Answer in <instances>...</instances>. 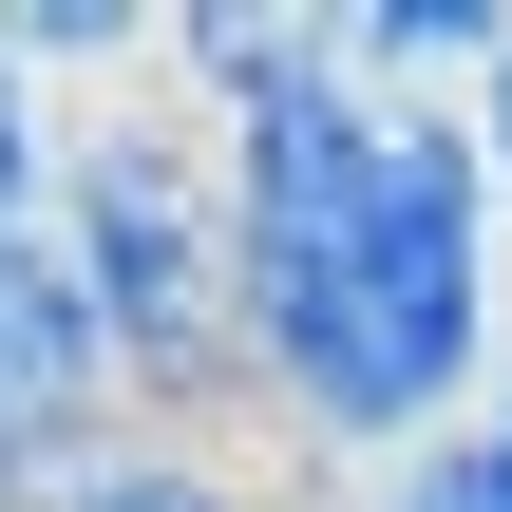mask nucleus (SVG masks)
Segmentation results:
<instances>
[{
  "instance_id": "4",
  "label": "nucleus",
  "mask_w": 512,
  "mask_h": 512,
  "mask_svg": "<svg viewBox=\"0 0 512 512\" xmlns=\"http://www.w3.org/2000/svg\"><path fill=\"white\" fill-rule=\"evenodd\" d=\"M323 19H342V76L380 114H475L512 57V0H323Z\"/></svg>"
},
{
  "instance_id": "2",
  "label": "nucleus",
  "mask_w": 512,
  "mask_h": 512,
  "mask_svg": "<svg viewBox=\"0 0 512 512\" xmlns=\"http://www.w3.org/2000/svg\"><path fill=\"white\" fill-rule=\"evenodd\" d=\"M57 247H76V285H95L114 380H133V418H152V437L247 418V323H228V171H209V133H171V114H95V133L57 152Z\"/></svg>"
},
{
  "instance_id": "5",
  "label": "nucleus",
  "mask_w": 512,
  "mask_h": 512,
  "mask_svg": "<svg viewBox=\"0 0 512 512\" xmlns=\"http://www.w3.org/2000/svg\"><path fill=\"white\" fill-rule=\"evenodd\" d=\"M0 57L19 76H171V0H19Z\"/></svg>"
},
{
  "instance_id": "10",
  "label": "nucleus",
  "mask_w": 512,
  "mask_h": 512,
  "mask_svg": "<svg viewBox=\"0 0 512 512\" xmlns=\"http://www.w3.org/2000/svg\"><path fill=\"white\" fill-rule=\"evenodd\" d=\"M475 437H494V494H512V361H494V399H475Z\"/></svg>"
},
{
  "instance_id": "11",
  "label": "nucleus",
  "mask_w": 512,
  "mask_h": 512,
  "mask_svg": "<svg viewBox=\"0 0 512 512\" xmlns=\"http://www.w3.org/2000/svg\"><path fill=\"white\" fill-rule=\"evenodd\" d=\"M304 512H323V494H304Z\"/></svg>"
},
{
  "instance_id": "1",
  "label": "nucleus",
  "mask_w": 512,
  "mask_h": 512,
  "mask_svg": "<svg viewBox=\"0 0 512 512\" xmlns=\"http://www.w3.org/2000/svg\"><path fill=\"white\" fill-rule=\"evenodd\" d=\"M209 171H228V323H247V418L304 456V475H399L437 456L512 361V228H494V152L475 114H380L342 76V19H323V76L209 114Z\"/></svg>"
},
{
  "instance_id": "9",
  "label": "nucleus",
  "mask_w": 512,
  "mask_h": 512,
  "mask_svg": "<svg viewBox=\"0 0 512 512\" xmlns=\"http://www.w3.org/2000/svg\"><path fill=\"white\" fill-rule=\"evenodd\" d=\"M475 152H494V228H512V57H494V95H475Z\"/></svg>"
},
{
  "instance_id": "8",
  "label": "nucleus",
  "mask_w": 512,
  "mask_h": 512,
  "mask_svg": "<svg viewBox=\"0 0 512 512\" xmlns=\"http://www.w3.org/2000/svg\"><path fill=\"white\" fill-rule=\"evenodd\" d=\"M361 512H512V494H494V437L456 418L437 456H399V475H380V494H361Z\"/></svg>"
},
{
  "instance_id": "7",
  "label": "nucleus",
  "mask_w": 512,
  "mask_h": 512,
  "mask_svg": "<svg viewBox=\"0 0 512 512\" xmlns=\"http://www.w3.org/2000/svg\"><path fill=\"white\" fill-rule=\"evenodd\" d=\"M57 152H76V133H57V114H38V76L0 57V247H19V228H57Z\"/></svg>"
},
{
  "instance_id": "3",
  "label": "nucleus",
  "mask_w": 512,
  "mask_h": 512,
  "mask_svg": "<svg viewBox=\"0 0 512 512\" xmlns=\"http://www.w3.org/2000/svg\"><path fill=\"white\" fill-rule=\"evenodd\" d=\"M114 437H152L133 380H114V323H95L76 247L19 228V247H0V512H57Z\"/></svg>"
},
{
  "instance_id": "6",
  "label": "nucleus",
  "mask_w": 512,
  "mask_h": 512,
  "mask_svg": "<svg viewBox=\"0 0 512 512\" xmlns=\"http://www.w3.org/2000/svg\"><path fill=\"white\" fill-rule=\"evenodd\" d=\"M57 512H266V494L228 475V437H114Z\"/></svg>"
}]
</instances>
